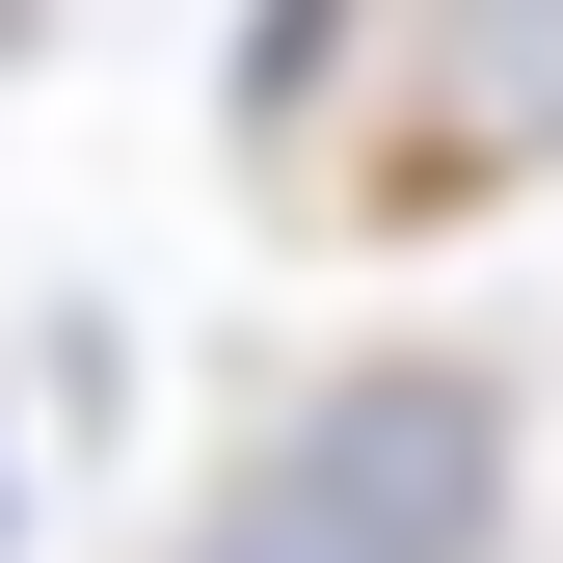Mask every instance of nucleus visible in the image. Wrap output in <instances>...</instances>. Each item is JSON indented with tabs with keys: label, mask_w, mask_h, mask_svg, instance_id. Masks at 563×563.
<instances>
[{
	"label": "nucleus",
	"mask_w": 563,
	"mask_h": 563,
	"mask_svg": "<svg viewBox=\"0 0 563 563\" xmlns=\"http://www.w3.org/2000/svg\"><path fill=\"white\" fill-rule=\"evenodd\" d=\"M349 27H376V0H268V27H242V81H216V108H242V134H296V108L349 81Z\"/></svg>",
	"instance_id": "7ed1b4c3"
},
{
	"label": "nucleus",
	"mask_w": 563,
	"mask_h": 563,
	"mask_svg": "<svg viewBox=\"0 0 563 563\" xmlns=\"http://www.w3.org/2000/svg\"><path fill=\"white\" fill-rule=\"evenodd\" d=\"M0 537H27V456H0Z\"/></svg>",
	"instance_id": "39448f33"
},
{
	"label": "nucleus",
	"mask_w": 563,
	"mask_h": 563,
	"mask_svg": "<svg viewBox=\"0 0 563 563\" xmlns=\"http://www.w3.org/2000/svg\"><path fill=\"white\" fill-rule=\"evenodd\" d=\"M537 162H563V0H430V27H402L376 216H456V188H537Z\"/></svg>",
	"instance_id": "f03ea898"
},
{
	"label": "nucleus",
	"mask_w": 563,
	"mask_h": 563,
	"mask_svg": "<svg viewBox=\"0 0 563 563\" xmlns=\"http://www.w3.org/2000/svg\"><path fill=\"white\" fill-rule=\"evenodd\" d=\"M162 563H349V537H296V510H268V483H216V510H188Z\"/></svg>",
	"instance_id": "20e7f679"
},
{
	"label": "nucleus",
	"mask_w": 563,
	"mask_h": 563,
	"mask_svg": "<svg viewBox=\"0 0 563 563\" xmlns=\"http://www.w3.org/2000/svg\"><path fill=\"white\" fill-rule=\"evenodd\" d=\"M510 349H349V376H296L242 430V483L349 563H510Z\"/></svg>",
	"instance_id": "f257e3e1"
}]
</instances>
